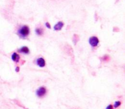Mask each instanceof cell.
<instances>
[{
	"mask_svg": "<svg viewBox=\"0 0 125 109\" xmlns=\"http://www.w3.org/2000/svg\"><path fill=\"white\" fill-rule=\"evenodd\" d=\"M29 33H30V29H29V26L27 25L21 26L17 31L18 35L21 38H25L28 37Z\"/></svg>",
	"mask_w": 125,
	"mask_h": 109,
	"instance_id": "obj_1",
	"label": "cell"
},
{
	"mask_svg": "<svg viewBox=\"0 0 125 109\" xmlns=\"http://www.w3.org/2000/svg\"><path fill=\"white\" fill-rule=\"evenodd\" d=\"M47 89L45 86H40L35 91L36 96L39 98H43L47 94Z\"/></svg>",
	"mask_w": 125,
	"mask_h": 109,
	"instance_id": "obj_2",
	"label": "cell"
},
{
	"mask_svg": "<svg viewBox=\"0 0 125 109\" xmlns=\"http://www.w3.org/2000/svg\"><path fill=\"white\" fill-rule=\"evenodd\" d=\"M89 44L92 47H96L100 43V40L96 36H92L89 39Z\"/></svg>",
	"mask_w": 125,
	"mask_h": 109,
	"instance_id": "obj_3",
	"label": "cell"
},
{
	"mask_svg": "<svg viewBox=\"0 0 125 109\" xmlns=\"http://www.w3.org/2000/svg\"><path fill=\"white\" fill-rule=\"evenodd\" d=\"M36 63L37 65L38 66H39L40 67H44L46 66V62H45V59L43 58L42 57L39 58L36 60Z\"/></svg>",
	"mask_w": 125,
	"mask_h": 109,
	"instance_id": "obj_4",
	"label": "cell"
},
{
	"mask_svg": "<svg viewBox=\"0 0 125 109\" xmlns=\"http://www.w3.org/2000/svg\"><path fill=\"white\" fill-rule=\"evenodd\" d=\"M63 26H64V23L61 22V21H60V22H59L58 23L55 24L54 26V29L55 31H61L62 29Z\"/></svg>",
	"mask_w": 125,
	"mask_h": 109,
	"instance_id": "obj_5",
	"label": "cell"
},
{
	"mask_svg": "<svg viewBox=\"0 0 125 109\" xmlns=\"http://www.w3.org/2000/svg\"><path fill=\"white\" fill-rule=\"evenodd\" d=\"M18 52L20 53L26 54V55H27V54L29 53V49L28 47L23 46L18 50Z\"/></svg>",
	"mask_w": 125,
	"mask_h": 109,
	"instance_id": "obj_6",
	"label": "cell"
},
{
	"mask_svg": "<svg viewBox=\"0 0 125 109\" xmlns=\"http://www.w3.org/2000/svg\"><path fill=\"white\" fill-rule=\"evenodd\" d=\"M11 58H12V61H14V62H19L20 59V55H18V53L14 52L13 53V54H12V56H11Z\"/></svg>",
	"mask_w": 125,
	"mask_h": 109,
	"instance_id": "obj_7",
	"label": "cell"
},
{
	"mask_svg": "<svg viewBox=\"0 0 125 109\" xmlns=\"http://www.w3.org/2000/svg\"><path fill=\"white\" fill-rule=\"evenodd\" d=\"M35 33H36L37 35L39 36H41L43 34L44 30L42 28H37L35 30Z\"/></svg>",
	"mask_w": 125,
	"mask_h": 109,
	"instance_id": "obj_8",
	"label": "cell"
},
{
	"mask_svg": "<svg viewBox=\"0 0 125 109\" xmlns=\"http://www.w3.org/2000/svg\"><path fill=\"white\" fill-rule=\"evenodd\" d=\"M121 105H122V102L120 101V100H117V101H115L114 102L113 107L114 109H117V108L119 107Z\"/></svg>",
	"mask_w": 125,
	"mask_h": 109,
	"instance_id": "obj_9",
	"label": "cell"
},
{
	"mask_svg": "<svg viewBox=\"0 0 125 109\" xmlns=\"http://www.w3.org/2000/svg\"><path fill=\"white\" fill-rule=\"evenodd\" d=\"M101 60H102V61H104V62H105V61H106V62H107V61H109L110 57H109V55H104V56H103L102 58H101Z\"/></svg>",
	"mask_w": 125,
	"mask_h": 109,
	"instance_id": "obj_10",
	"label": "cell"
},
{
	"mask_svg": "<svg viewBox=\"0 0 125 109\" xmlns=\"http://www.w3.org/2000/svg\"><path fill=\"white\" fill-rule=\"evenodd\" d=\"M79 36H78V35H76V34H74V36H73V42L74 43V44H76V43H77V42L79 40Z\"/></svg>",
	"mask_w": 125,
	"mask_h": 109,
	"instance_id": "obj_11",
	"label": "cell"
},
{
	"mask_svg": "<svg viewBox=\"0 0 125 109\" xmlns=\"http://www.w3.org/2000/svg\"><path fill=\"white\" fill-rule=\"evenodd\" d=\"M114 109V108L113 105H112V104H109V105H107L106 108V109Z\"/></svg>",
	"mask_w": 125,
	"mask_h": 109,
	"instance_id": "obj_12",
	"label": "cell"
},
{
	"mask_svg": "<svg viewBox=\"0 0 125 109\" xmlns=\"http://www.w3.org/2000/svg\"><path fill=\"white\" fill-rule=\"evenodd\" d=\"M45 26H46L48 28H49V29H50V28H51V25H50V24L49 22H46V23H45Z\"/></svg>",
	"mask_w": 125,
	"mask_h": 109,
	"instance_id": "obj_13",
	"label": "cell"
},
{
	"mask_svg": "<svg viewBox=\"0 0 125 109\" xmlns=\"http://www.w3.org/2000/svg\"><path fill=\"white\" fill-rule=\"evenodd\" d=\"M15 71H16V72H19V71H20V67L17 66V67H16V69H15Z\"/></svg>",
	"mask_w": 125,
	"mask_h": 109,
	"instance_id": "obj_14",
	"label": "cell"
}]
</instances>
